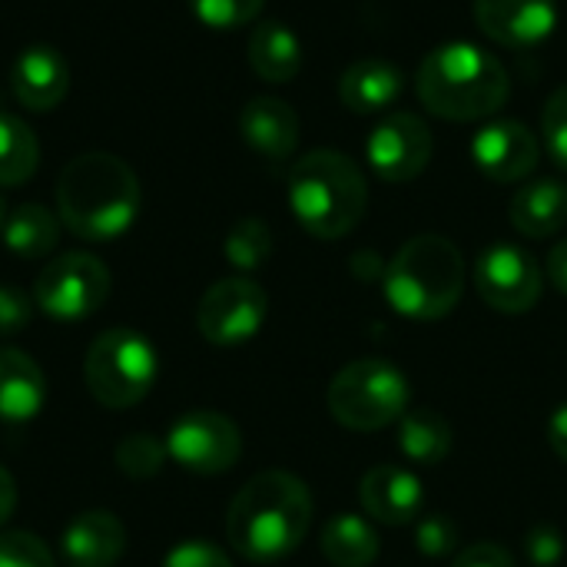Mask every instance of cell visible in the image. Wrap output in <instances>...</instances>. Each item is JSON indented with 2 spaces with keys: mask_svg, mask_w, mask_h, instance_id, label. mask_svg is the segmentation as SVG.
<instances>
[{
  "mask_svg": "<svg viewBox=\"0 0 567 567\" xmlns=\"http://www.w3.org/2000/svg\"><path fill=\"white\" fill-rule=\"evenodd\" d=\"M33 319V302L13 289V286H0V336H17L20 329H27Z\"/></svg>",
  "mask_w": 567,
  "mask_h": 567,
  "instance_id": "35",
  "label": "cell"
},
{
  "mask_svg": "<svg viewBox=\"0 0 567 567\" xmlns=\"http://www.w3.org/2000/svg\"><path fill=\"white\" fill-rule=\"evenodd\" d=\"M47 402V379L40 365L20 349H0V419L30 422Z\"/></svg>",
  "mask_w": 567,
  "mask_h": 567,
  "instance_id": "21",
  "label": "cell"
},
{
  "mask_svg": "<svg viewBox=\"0 0 567 567\" xmlns=\"http://www.w3.org/2000/svg\"><path fill=\"white\" fill-rule=\"evenodd\" d=\"M382 292L389 306L412 322L445 319L465 292V256L452 239L422 233L392 256Z\"/></svg>",
  "mask_w": 567,
  "mask_h": 567,
  "instance_id": "5",
  "label": "cell"
},
{
  "mask_svg": "<svg viewBox=\"0 0 567 567\" xmlns=\"http://www.w3.org/2000/svg\"><path fill=\"white\" fill-rule=\"evenodd\" d=\"M0 567H53V555L30 532H3L0 535Z\"/></svg>",
  "mask_w": 567,
  "mask_h": 567,
  "instance_id": "31",
  "label": "cell"
},
{
  "mask_svg": "<svg viewBox=\"0 0 567 567\" xmlns=\"http://www.w3.org/2000/svg\"><path fill=\"white\" fill-rule=\"evenodd\" d=\"M223 249H226V259H229L233 269H239V272H256V269L272 256V229H269L262 219H256V216L239 219V223L229 229Z\"/></svg>",
  "mask_w": 567,
  "mask_h": 567,
  "instance_id": "27",
  "label": "cell"
},
{
  "mask_svg": "<svg viewBox=\"0 0 567 567\" xmlns=\"http://www.w3.org/2000/svg\"><path fill=\"white\" fill-rule=\"evenodd\" d=\"M512 223L528 239H548L567 223V183L555 176L518 186L512 199Z\"/></svg>",
  "mask_w": 567,
  "mask_h": 567,
  "instance_id": "20",
  "label": "cell"
},
{
  "mask_svg": "<svg viewBox=\"0 0 567 567\" xmlns=\"http://www.w3.org/2000/svg\"><path fill=\"white\" fill-rule=\"evenodd\" d=\"M475 286L482 302L495 312L522 316L532 312L542 299V269L528 249L495 243L475 262Z\"/></svg>",
  "mask_w": 567,
  "mask_h": 567,
  "instance_id": "11",
  "label": "cell"
},
{
  "mask_svg": "<svg viewBox=\"0 0 567 567\" xmlns=\"http://www.w3.org/2000/svg\"><path fill=\"white\" fill-rule=\"evenodd\" d=\"M266 0H189V10L199 23L213 30H236L259 17Z\"/></svg>",
  "mask_w": 567,
  "mask_h": 567,
  "instance_id": "30",
  "label": "cell"
},
{
  "mask_svg": "<svg viewBox=\"0 0 567 567\" xmlns=\"http://www.w3.org/2000/svg\"><path fill=\"white\" fill-rule=\"evenodd\" d=\"M542 140L548 156L567 173V86L555 90L542 113Z\"/></svg>",
  "mask_w": 567,
  "mask_h": 567,
  "instance_id": "32",
  "label": "cell"
},
{
  "mask_svg": "<svg viewBox=\"0 0 567 567\" xmlns=\"http://www.w3.org/2000/svg\"><path fill=\"white\" fill-rule=\"evenodd\" d=\"M452 425L432 409H415L399 419V452L422 468L442 465L452 455Z\"/></svg>",
  "mask_w": 567,
  "mask_h": 567,
  "instance_id": "24",
  "label": "cell"
},
{
  "mask_svg": "<svg viewBox=\"0 0 567 567\" xmlns=\"http://www.w3.org/2000/svg\"><path fill=\"white\" fill-rule=\"evenodd\" d=\"M126 551V528L113 512H83L63 532L70 567H113Z\"/></svg>",
  "mask_w": 567,
  "mask_h": 567,
  "instance_id": "18",
  "label": "cell"
},
{
  "mask_svg": "<svg viewBox=\"0 0 567 567\" xmlns=\"http://www.w3.org/2000/svg\"><path fill=\"white\" fill-rule=\"evenodd\" d=\"M3 223H7V203H3V196H0V236H3Z\"/></svg>",
  "mask_w": 567,
  "mask_h": 567,
  "instance_id": "40",
  "label": "cell"
},
{
  "mask_svg": "<svg viewBox=\"0 0 567 567\" xmlns=\"http://www.w3.org/2000/svg\"><path fill=\"white\" fill-rule=\"evenodd\" d=\"M289 206L309 236L342 239L362 223L369 186L352 156L339 150H312L289 173Z\"/></svg>",
  "mask_w": 567,
  "mask_h": 567,
  "instance_id": "4",
  "label": "cell"
},
{
  "mask_svg": "<svg viewBox=\"0 0 567 567\" xmlns=\"http://www.w3.org/2000/svg\"><path fill=\"white\" fill-rule=\"evenodd\" d=\"M156 372H159V359L153 342L136 329H123V326L96 336L83 362L90 395L113 412L146 399V392L156 382Z\"/></svg>",
  "mask_w": 567,
  "mask_h": 567,
  "instance_id": "7",
  "label": "cell"
},
{
  "mask_svg": "<svg viewBox=\"0 0 567 567\" xmlns=\"http://www.w3.org/2000/svg\"><path fill=\"white\" fill-rule=\"evenodd\" d=\"M10 83H13L17 100L27 110L47 113V110L63 103V96L70 90V66H66V60H63V53L56 47L33 43L13 60Z\"/></svg>",
  "mask_w": 567,
  "mask_h": 567,
  "instance_id": "16",
  "label": "cell"
},
{
  "mask_svg": "<svg viewBox=\"0 0 567 567\" xmlns=\"http://www.w3.org/2000/svg\"><path fill=\"white\" fill-rule=\"evenodd\" d=\"M13 508H17V485H13L10 472L0 465V525L13 515Z\"/></svg>",
  "mask_w": 567,
  "mask_h": 567,
  "instance_id": "39",
  "label": "cell"
},
{
  "mask_svg": "<svg viewBox=\"0 0 567 567\" xmlns=\"http://www.w3.org/2000/svg\"><path fill=\"white\" fill-rule=\"evenodd\" d=\"M359 502H362L365 515H372L375 522L402 528V525L419 522L425 492H422V482L415 472H409L402 465H375L362 475Z\"/></svg>",
  "mask_w": 567,
  "mask_h": 567,
  "instance_id": "15",
  "label": "cell"
},
{
  "mask_svg": "<svg viewBox=\"0 0 567 567\" xmlns=\"http://www.w3.org/2000/svg\"><path fill=\"white\" fill-rule=\"evenodd\" d=\"M40 163V143L33 136V130L13 116L0 110V186H20L37 173Z\"/></svg>",
  "mask_w": 567,
  "mask_h": 567,
  "instance_id": "26",
  "label": "cell"
},
{
  "mask_svg": "<svg viewBox=\"0 0 567 567\" xmlns=\"http://www.w3.org/2000/svg\"><path fill=\"white\" fill-rule=\"evenodd\" d=\"M163 567H233V561L226 558L223 548H216V545H209L203 538H193V542L176 545L166 555Z\"/></svg>",
  "mask_w": 567,
  "mask_h": 567,
  "instance_id": "34",
  "label": "cell"
},
{
  "mask_svg": "<svg viewBox=\"0 0 567 567\" xmlns=\"http://www.w3.org/2000/svg\"><path fill=\"white\" fill-rule=\"evenodd\" d=\"M166 455L196 475H223L243 455V435L233 419L196 409L173 422L166 435Z\"/></svg>",
  "mask_w": 567,
  "mask_h": 567,
  "instance_id": "10",
  "label": "cell"
},
{
  "mask_svg": "<svg viewBox=\"0 0 567 567\" xmlns=\"http://www.w3.org/2000/svg\"><path fill=\"white\" fill-rule=\"evenodd\" d=\"M522 548L532 567H558L565 558V538L555 525H535Z\"/></svg>",
  "mask_w": 567,
  "mask_h": 567,
  "instance_id": "33",
  "label": "cell"
},
{
  "mask_svg": "<svg viewBox=\"0 0 567 567\" xmlns=\"http://www.w3.org/2000/svg\"><path fill=\"white\" fill-rule=\"evenodd\" d=\"M110 296V269L90 252H63L43 266L33 282V302L40 312L60 322H80L93 316Z\"/></svg>",
  "mask_w": 567,
  "mask_h": 567,
  "instance_id": "8",
  "label": "cell"
},
{
  "mask_svg": "<svg viewBox=\"0 0 567 567\" xmlns=\"http://www.w3.org/2000/svg\"><path fill=\"white\" fill-rule=\"evenodd\" d=\"M56 213L60 223L86 243L116 239L136 223L140 179L116 153H80L56 179Z\"/></svg>",
  "mask_w": 567,
  "mask_h": 567,
  "instance_id": "2",
  "label": "cell"
},
{
  "mask_svg": "<svg viewBox=\"0 0 567 567\" xmlns=\"http://www.w3.org/2000/svg\"><path fill=\"white\" fill-rule=\"evenodd\" d=\"M166 462V442H159L156 435L150 432H136V435H126L120 445H116V468L126 475V478H136V482H146L153 478Z\"/></svg>",
  "mask_w": 567,
  "mask_h": 567,
  "instance_id": "28",
  "label": "cell"
},
{
  "mask_svg": "<svg viewBox=\"0 0 567 567\" xmlns=\"http://www.w3.org/2000/svg\"><path fill=\"white\" fill-rule=\"evenodd\" d=\"M415 90L429 113L468 123L505 106L512 76L495 53L475 43H442L422 60Z\"/></svg>",
  "mask_w": 567,
  "mask_h": 567,
  "instance_id": "3",
  "label": "cell"
},
{
  "mask_svg": "<svg viewBox=\"0 0 567 567\" xmlns=\"http://www.w3.org/2000/svg\"><path fill=\"white\" fill-rule=\"evenodd\" d=\"M452 567H515V558L495 542H475L455 555Z\"/></svg>",
  "mask_w": 567,
  "mask_h": 567,
  "instance_id": "36",
  "label": "cell"
},
{
  "mask_svg": "<svg viewBox=\"0 0 567 567\" xmlns=\"http://www.w3.org/2000/svg\"><path fill=\"white\" fill-rule=\"evenodd\" d=\"M239 133L259 156L279 163L299 146V113L279 96H256L239 113Z\"/></svg>",
  "mask_w": 567,
  "mask_h": 567,
  "instance_id": "17",
  "label": "cell"
},
{
  "mask_svg": "<svg viewBox=\"0 0 567 567\" xmlns=\"http://www.w3.org/2000/svg\"><path fill=\"white\" fill-rule=\"evenodd\" d=\"M249 66L269 83H289L302 70V43L282 20H262L249 33Z\"/></svg>",
  "mask_w": 567,
  "mask_h": 567,
  "instance_id": "22",
  "label": "cell"
},
{
  "mask_svg": "<svg viewBox=\"0 0 567 567\" xmlns=\"http://www.w3.org/2000/svg\"><path fill=\"white\" fill-rule=\"evenodd\" d=\"M412 402V385L389 359L349 362L326 392L329 415L349 432H379L395 425Z\"/></svg>",
  "mask_w": 567,
  "mask_h": 567,
  "instance_id": "6",
  "label": "cell"
},
{
  "mask_svg": "<svg viewBox=\"0 0 567 567\" xmlns=\"http://www.w3.org/2000/svg\"><path fill=\"white\" fill-rule=\"evenodd\" d=\"M548 279L555 282V289L567 296V239H561L551 252H548Z\"/></svg>",
  "mask_w": 567,
  "mask_h": 567,
  "instance_id": "38",
  "label": "cell"
},
{
  "mask_svg": "<svg viewBox=\"0 0 567 567\" xmlns=\"http://www.w3.org/2000/svg\"><path fill=\"white\" fill-rule=\"evenodd\" d=\"M478 27L502 47L528 50L545 43L558 27L555 0H475Z\"/></svg>",
  "mask_w": 567,
  "mask_h": 567,
  "instance_id": "14",
  "label": "cell"
},
{
  "mask_svg": "<svg viewBox=\"0 0 567 567\" xmlns=\"http://www.w3.org/2000/svg\"><path fill=\"white\" fill-rule=\"evenodd\" d=\"M269 312L266 289L249 276H229L206 289L196 309V326L213 346H239L249 342Z\"/></svg>",
  "mask_w": 567,
  "mask_h": 567,
  "instance_id": "9",
  "label": "cell"
},
{
  "mask_svg": "<svg viewBox=\"0 0 567 567\" xmlns=\"http://www.w3.org/2000/svg\"><path fill=\"white\" fill-rule=\"evenodd\" d=\"M548 445L561 462H567V402L548 419Z\"/></svg>",
  "mask_w": 567,
  "mask_h": 567,
  "instance_id": "37",
  "label": "cell"
},
{
  "mask_svg": "<svg viewBox=\"0 0 567 567\" xmlns=\"http://www.w3.org/2000/svg\"><path fill=\"white\" fill-rule=\"evenodd\" d=\"M319 548L326 561L336 567H369L379 558V532L352 512H339L326 522Z\"/></svg>",
  "mask_w": 567,
  "mask_h": 567,
  "instance_id": "23",
  "label": "cell"
},
{
  "mask_svg": "<svg viewBox=\"0 0 567 567\" xmlns=\"http://www.w3.org/2000/svg\"><path fill=\"white\" fill-rule=\"evenodd\" d=\"M432 153H435V136L429 123L405 110L385 116L369 136V163L385 183L419 179Z\"/></svg>",
  "mask_w": 567,
  "mask_h": 567,
  "instance_id": "12",
  "label": "cell"
},
{
  "mask_svg": "<svg viewBox=\"0 0 567 567\" xmlns=\"http://www.w3.org/2000/svg\"><path fill=\"white\" fill-rule=\"evenodd\" d=\"M405 90V73L392 60H359L339 80V96L352 113H382Z\"/></svg>",
  "mask_w": 567,
  "mask_h": 567,
  "instance_id": "19",
  "label": "cell"
},
{
  "mask_svg": "<svg viewBox=\"0 0 567 567\" xmlns=\"http://www.w3.org/2000/svg\"><path fill=\"white\" fill-rule=\"evenodd\" d=\"M415 545L425 558H449L458 551L462 545V532H458V522L445 512H432V515H422L419 525H415Z\"/></svg>",
  "mask_w": 567,
  "mask_h": 567,
  "instance_id": "29",
  "label": "cell"
},
{
  "mask_svg": "<svg viewBox=\"0 0 567 567\" xmlns=\"http://www.w3.org/2000/svg\"><path fill=\"white\" fill-rule=\"evenodd\" d=\"M542 143L522 120H495L472 140L475 166L495 183H518L538 166Z\"/></svg>",
  "mask_w": 567,
  "mask_h": 567,
  "instance_id": "13",
  "label": "cell"
},
{
  "mask_svg": "<svg viewBox=\"0 0 567 567\" xmlns=\"http://www.w3.org/2000/svg\"><path fill=\"white\" fill-rule=\"evenodd\" d=\"M60 226H63L60 216H53L47 206L23 203L3 223V243L20 259H43V256H50L56 249Z\"/></svg>",
  "mask_w": 567,
  "mask_h": 567,
  "instance_id": "25",
  "label": "cell"
},
{
  "mask_svg": "<svg viewBox=\"0 0 567 567\" xmlns=\"http://www.w3.org/2000/svg\"><path fill=\"white\" fill-rule=\"evenodd\" d=\"M312 495L289 472H262L249 478L229 505L226 538L252 565L289 558L309 535Z\"/></svg>",
  "mask_w": 567,
  "mask_h": 567,
  "instance_id": "1",
  "label": "cell"
}]
</instances>
